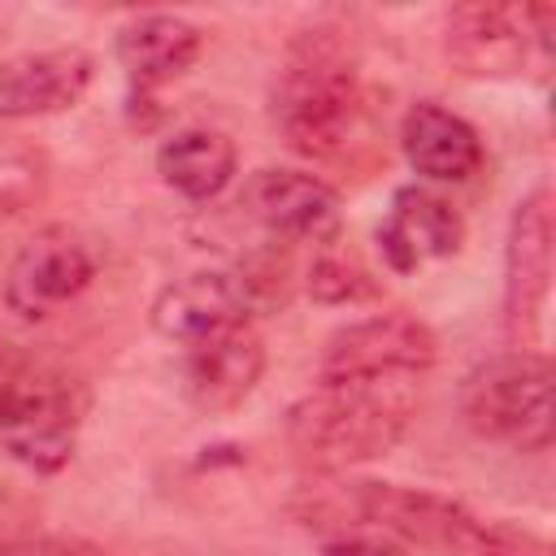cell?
Returning a JSON list of instances; mask_svg holds the SVG:
<instances>
[{
	"label": "cell",
	"instance_id": "1",
	"mask_svg": "<svg viewBox=\"0 0 556 556\" xmlns=\"http://www.w3.org/2000/svg\"><path fill=\"white\" fill-rule=\"evenodd\" d=\"M274 126L291 152L321 165L356 161L374 148L378 117L361 70L334 39H326V30H313L291 48L274 87Z\"/></svg>",
	"mask_w": 556,
	"mask_h": 556
},
{
	"label": "cell",
	"instance_id": "2",
	"mask_svg": "<svg viewBox=\"0 0 556 556\" xmlns=\"http://www.w3.org/2000/svg\"><path fill=\"white\" fill-rule=\"evenodd\" d=\"M300 517L308 526L317 517L382 526L434 556H543L534 534L508 521H486L447 495L395 482H334V491H321L308 508H300Z\"/></svg>",
	"mask_w": 556,
	"mask_h": 556
},
{
	"label": "cell",
	"instance_id": "3",
	"mask_svg": "<svg viewBox=\"0 0 556 556\" xmlns=\"http://www.w3.org/2000/svg\"><path fill=\"white\" fill-rule=\"evenodd\" d=\"M417 413V378L317 382L287 408L291 447L317 469H348L387 456Z\"/></svg>",
	"mask_w": 556,
	"mask_h": 556
},
{
	"label": "cell",
	"instance_id": "4",
	"mask_svg": "<svg viewBox=\"0 0 556 556\" xmlns=\"http://www.w3.org/2000/svg\"><path fill=\"white\" fill-rule=\"evenodd\" d=\"M460 417L473 434L513 452L552 447V365L543 352L513 348L473 365L460 382Z\"/></svg>",
	"mask_w": 556,
	"mask_h": 556
},
{
	"label": "cell",
	"instance_id": "5",
	"mask_svg": "<svg viewBox=\"0 0 556 556\" xmlns=\"http://www.w3.org/2000/svg\"><path fill=\"white\" fill-rule=\"evenodd\" d=\"M83 426V391L61 374H26L0 387V447L35 469L56 473L70 465Z\"/></svg>",
	"mask_w": 556,
	"mask_h": 556
},
{
	"label": "cell",
	"instance_id": "6",
	"mask_svg": "<svg viewBox=\"0 0 556 556\" xmlns=\"http://www.w3.org/2000/svg\"><path fill=\"white\" fill-rule=\"evenodd\" d=\"M439 361V334L413 313H374L339 326L317 361L321 382L421 378Z\"/></svg>",
	"mask_w": 556,
	"mask_h": 556
},
{
	"label": "cell",
	"instance_id": "7",
	"mask_svg": "<svg viewBox=\"0 0 556 556\" xmlns=\"http://www.w3.org/2000/svg\"><path fill=\"white\" fill-rule=\"evenodd\" d=\"M248 217L278 243L330 248L343 230V208L330 182L304 169H261L243 187Z\"/></svg>",
	"mask_w": 556,
	"mask_h": 556
},
{
	"label": "cell",
	"instance_id": "8",
	"mask_svg": "<svg viewBox=\"0 0 556 556\" xmlns=\"http://www.w3.org/2000/svg\"><path fill=\"white\" fill-rule=\"evenodd\" d=\"M96 261L70 226H43L4 274V304L22 321H43L87 291Z\"/></svg>",
	"mask_w": 556,
	"mask_h": 556
},
{
	"label": "cell",
	"instance_id": "9",
	"mask_svg": "<svg viewBox=\"0 0 556 556\" xmlns=\"http://www.w3.org/2000/svg\"><path fill=\"white\" fill-rule=\"evenodd\" d=\"M552 239H556V204L547 187H534L517 200L504 248V326L521 343L543 313L552 287Z\"/></svg>",
	"mask_w": 556,
	"mask_h": 556
},
{
	"label": "cell",
	"instance_id": "10",
	"mask_svg": "<svg viewBox=\"0 0 556 556\" xmlns=\"http://www.w3.org/2000/svg\"><path fill=\"white\" fill-rule=\"evenodd\" d=\"M530 13L521 4L469 0L443 17V52L469 78H513L530 56Z\"/></svg>",
	"mask_w": 556,
	"mask_h": 556
},
{
	"label": "cell",
	"instance_id": "11",
	"mask_svg": "<svg viewBox=\"0 0 556 556\" xmlns=\"http://www.w3.org/2000/svg\"><path fill=\"white\" fill-rule=\"evenodd\" d=\"M252 295L235 269H195L165 282L152 300V330L178 348L252 321Z\"/></svg>",
	"mask_w": 556,
	"mask_h": 556
},
{
	"label": "cell",
	"instance_id": "12",
	"mask_svg": "<svg viewBox=\"0 0 556 556\" xmlns=\"http://www.w3.org/2000/svg\"><path fill=\"white\" fill-rule=\"evenodd\" d=\"M261 374H265V339L256 334L252 321H243L187 348L182 395L200 413H230L256 391Z\"/></svg>",
	"mask_w": 556,
	"mask_h": 556
},
{
	"label": "cell",
	"instance_id": "13",
	"mask_svg": "<svg viewBox=\"0 0 556 556\" xmlns=\"http://www.w3.org/2000/svg\"><path fill=\"white\" fill-rule=\"evenodd\" d=\"M91 56L83 48H39L0 61V117L26 122L74 109L91 87Z\"/></svg>",
	"mask_w": 556,
	"mask_h": 556
},
{
	"label": "cell",
	"instance_id": "14",
	"mask_svg": "<svg viewBox=\"0 0 556 556\" xmlns=\"http://www.w3.org/2000/svg\"><path fill=\"white\" fill-rule=\"evenodd\" d=\"M460 243H465V217L447 195L417 182L391 195V213L378 226V248L395 274H413L426 261L452 256L460 252Z\"/></svg>",
	"mask_w": 556,
	"mask_h": 556
},
{
	"label": "cell",
	"instance_id": "15",
	"mask_svg": "<svg viewBox=\"0 0 556 556\" xmlns=\"http://www.w3.org/2000/svg\"><path fill=\"white\" fill-rule=\"evenodd\" d=\"M400 148H404L408 165L421 178H434V182H465L482 165L478 130L465 117H456L452 109L434 104V100H421L404 113Z\"/></svg>",
	"mask_w": 556,
	"mask_h": 556
},
{
	"label": "cell",
	"instance_id": "16",
	"mask_svg": "<svg viewBox=\"0 0 556 556\" xmlns=\"http://www.w3.org/2000/svg\"><path fill=\"white\" fill-rule=\"evenodd\" d=\"M195 56H200V30L178 13H143L117 30V61L139 96L187 74Z\"/></svg>",
	"mask_w": 556,
	"mask_h": 556
},
{
	"label": "cell",
	"instance_id": "17",
	"mask_svg": "<svg viewBox=\"0 0 556 556\" xmlns=\"http://www.w3.org/2000/svg\"><path fill=\"white\" fill-rule=\"evenodd\" d=\"M235 165H239L235 143L222 130H208V126L178 130L156 148V174L182 200L222 195L230 187V178H235Z\"/></svg>",
	"mask_w": 556,
	"mask_h": 556
},
{
	"label": "cell",
	"instance_id": "18",
	"mask_svg": "<svg viewBox=\"0 0 556 556\" xmlns=\"http://www.w3.org/2000/svg\"><path fill=\"white\" fill-rule=\"evenodd\" d=\"M48 187V156L22 135L0 130V217L26 213Z\"/></svg>",
	"mask_w": 556,
	"mask_h": 556
},
{
	"label": "cell",
	"instance_id": "19",
	"mask_svg": "<svg viewBox=\"0 0 556 556\" xmlns=\"http://www.w3.org/2000/svg\"><path fill=\"white\" fill-rule=\"evenodd\" d=\"M374 291H378L374 274L356 256L334 252V243L321 248L317 261L308 265V295L321 304H356V300H369Z\"/></svg>",
	"mask_w": 556,
	"mask_h": 556
},
{
	"label": "cell",
	"instance_id": "20",
	"mask_svg": "<svg viewBox=\"0 0 556 556\" xmlns=\"http://www.w3.org/2000/svg\"><path fill=\"white\" fill-rule=\"evenodd\" d=\"M321 556H400L395 547H382V543H369V539H334L321 547Z\"/></svg>",
	"mask_w": 556,
	"mask_h": 556
},
{
	"label": "cell",
	"instance_id": "21",
	"mask_svg": "<svg viewBox=\"0 0 556 556\" xmlns=\"http://www.w3.org/2000/svg\"><path fill=\"white\" fill-rule=\"evenodd\" d=\"M0 556H74V552L61 543H13V547H0Z\"/></svg>",
	"mask_w": 556,
	"mask_h": 556
}]
</instances>
